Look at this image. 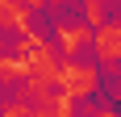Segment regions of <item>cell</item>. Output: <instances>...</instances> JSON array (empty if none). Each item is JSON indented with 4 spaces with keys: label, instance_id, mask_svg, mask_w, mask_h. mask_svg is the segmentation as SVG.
<instances>
[{
    "label": "cell",
    "instance_id": "obj_1",
    "mask_svg": "<svg viewBox=\"0 0 121 117\" xmlns=\"http://www.w3.org/2000/svg\"><path fill=\"white\" fill-rule=\"evenodd\" d=\"M100 84H104V71L96 67V58L88 63V58H59V71H54V88L63 96H71V100H92L100 92Z\"/></svg>",
    "mask_w": 121,
    "mask_h": 117
},
{
    "label": "cell",
    "instance_id": "obj_2",
    "mask_svg": "<svg viewBox=\"0 0 121 117\" xmlns=\"http://www.w3.org/2000/svg\"><path fill=\"white\" fill-rule=\"evenodd\" d=\"M50 42H54V50H59V58H75L84 54L88 42H92V25L84 21V17H67V13H54V21H50Z\"/></svg>",
    "mask_w": 121,
    "mask_h": 117
},
{
    "label": "cell",
    "instance_id": "obj_3",
    "mask_svg": "<svg viewBox=\"0 0 121 117\" xmlns=\"http://www.w3.org/2000/svg\"><path fill=\"white\" fill-rule=\"evenodd\" d=\"M88 50L96 54V67L109 75V71L121 67V21H100L96 29H92V42H88Z\"/></svg>",
    "mask_w": 121,
    "mask_h": 117
},
{
    "label": "cell",
    "instance_id": "obj_4",
    "mask_svg": "<svg viewBox=\"0 0 121 117\" xmlns=\"http://www.w3.org/2000/svg\"><path fill=\"white\" fill-rule=\"evenodd\" d=\"M34 29V13L17 0H0V34H25Z\"/></svg>",
    "mask_w": 121,
    "mask_h": 117
},
{
    "label": "cell",
    "instance_id": "obj_5",
    "mask_svg": "<svg viewBox=\"0 0 121 117\" xmlns=\"http://www.w3.org/2000/svg\"><path fill=\"white\" fill-rule=\"evenodd\" d=\"M109 4H113V0H79V17L96 29L100 21H109Z\"/></svg>",
    "mask_w": 121,
    "mask_h": 117
},
{
    "label": "cell",
    "instance_id": "obj_6",
    "mask_svg": "<svg viewBox=\"0 0 121 117\" xmlns=\"http://www.w3.org/2000/svg\"><path fill=\"white\" fill-rule=\"evenodd\" d=\"M21 80V67H17V58L9 54V50L0 46V84H17Z\"/></svg>",
    "mask_w": 121,
    "mask_h": 117
},
{
    "label": "cell",
    "instance_id": "obj_7",
    "mask_svg": "<svg viewBox=\"0 0 121 117\" xmlns=\"http://www.w3.org/2000/svg\"><path fill=\"white\" fill-rule=\"evenodd\" d=\"M17 4H25L29 13H38V9H46V0H17Z\"/></svg>",
    "mask_w": 121,
    "mask_h": 117
},
{
    "label": "cell",
    "instance_id": "obj_8",
    "mask_svg": "<svg viewBox=\"0 0 121 117\" xmlns=\"http://www.w3.org/2000/svg\"><path fill=\"white\" fill-rule=\"evenodd\" d=\"M113 105H117V113H121V88H113V96H109Z\"/></svg>",
    "mask_w": 121,
    "mask_h": 117
},
{
    "label": "cell",
    "instance_id": "obj_9",
    "mask_svg": "<svg viewBox=\"0 0 121 117\" xmlns=\"http://www.w3.org/2000/svg\"><path fill=\"white\" fill-rule=\"evenodd\" d=\"M0 46H4V34H0Z\"/></svg>",
    "mask_w": 121,
    "mask_h": 117
}]
</instances>
